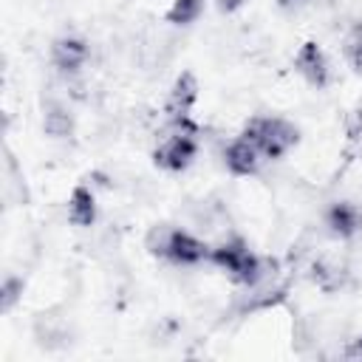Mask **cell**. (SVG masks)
I'll use <instances>...</instances> for the list:
<instances>
[{
	"instance_id": "1",
	"label": "cell",
	"mask_w": 362,
	"mask_h": 362,
	"mask_svg": "<svg viewBox=\"0 0 362 362\" xmlns=\"http://www.w3.org/2000/svg\"><path fill=\"white\" fill-rule=\"evenodd\" d=\"M240 136H246L260 150L263 158H272L274 161V158H283L288 150L297 147L300 127L294 122L283 119V116H252L243 124Z\"/></svg>"
},
{
	"instance_id": "2",
	"label": "cell",
	"mask_w": 362,
	"mask_h": 362,
	"mask_svg": "<svg viewBox=\"0 0 362 362\" xmlns=\"http://www.w3.org/2000/svg\"><path fill=\"white\" fill-rule=\"evenodd\" d=\"M198 156V130H173L156 150L153 164L164 173H184Z\"/></svg>"
},
{
	"instance_id": "3",
	"label": "cell",
	"mask_w": 362,
	"mask_h": 362,
	"mask_svg": "<svg viewBox=\"0 0 362 362\" xmlns=\"http://www.w3.org/2000/svg\"><path fill=\"white\" fill-rule=\"evenodd\" d=\"M322 226L337 240H351L362 235V206L354 201H331L322 209Z\"/></svg>"
},
{
	"instance_id": "4",
	"label": "cell",
	"mask_w": 362,
	"mask_h": 362,
	"mask_svg": "<svg viewBox=\"0 0 362 362\" xmlns=\"http://www.w3.org/2000/svg\"><path fill=\"white\" fill-rule=\"evenodd\" d=\"M90 57V45L76 34H62L51 42V65L62 76H76Z\"/></svg>"
},
{
	"instance_id": "5",
	"label": "cell",
	"mask_w": 362,
	"mask_h": 362,
	"mask_svg": "<svg viewBox=\"0 0 362 362\" xmlns=\"http://www.w3.org/2000/svg\"><path fill=\"white\" fill-rule=\"evenodd\" d=\"M294 71L311 85V88H325L331 82V62L322 51L320 42L314 40H305L297 54H294Z\"/></svg>"
},
{
	"instance_id": "6",
	"label": "cell",
	"mask_w": 362,
	"mask_h": 362,
	"mask_svg": "<svg viewBox=\"0 0 362 362\" xmlns=\"http://www.w3.org/2000/svg\"><path fill=\"white\" fill-rule=\"evenodd\" d=\"M198 102V79L192 71H181L173 82V88L167 90V99H164V116L167 122H184L189 119V110L192 105Z\"/></svg>"
},
{
	"instance_id": "7",
	"label": "cell",
	"mask_w": 362,
	"mask_h": 362,
	"mask_svg": "<svg viewBox=\"0 0 362 362\" xmlns=\"http://www.w3.org/2000/svg\"><path fill=\"white\" fill-rule=\"evenodd\" d=\"M209 243L195 238L192 232L175 226L173 232V240H170V249H167V260L175 263V266H198L204 260H209Z\"/></svg>"
},
{
	"instance_id": "8",
	"label": "cell",
	"mask_w": 362,
	"mask_h": 362,
	"mask_svg": "<svg viewBox=\"0 0 362 362\" xmlns=\"http://www.w3.org/2000/svg\"><path fill=\"white\" fill-rule=\"evenodd\" d=\"M260 150L246 139V136H238L226 144L223 150V167L232 173V175H255L260 170Z\"/></svg>"
},
{
	"instance_id": "9",
	"label": "cell",
	"mask_w": 362,
	"mask_h": 362,
	"mask_svg": "<svg viewBox=\"0 0 362 362\" xmlns=\"http://www.w3.org/2000/svg\"><path fill=\"white\" fill-rule=\"evenodd\" d=\"M74 130H76V119L62 102L42 105V133L48 139H71Z\"/></svg>"
},
{
	"instance_id": "10",
	"label": "cell",
	"mask_w": 362,
	"mask_h": 362,
	"mask_svg": "<svg viewBox=\"0 0 362 362\" xmlns=\"http://www.w3.org/2000/svg\"><path fill=\"white\" fill-rule=\"evenodd\" d=\"M308 272H311L314 286L322 288L325 294H334V291H339L348 283V266L345 263H337V260H328V257L311 260Z\"/></svg>"
},
{
	"instance_id": "11",
	"label": "cell",
	"mask_w": 362,
	"mask_h": 362,
	"mask_svg": "<svg viewBox=\"0 0 362 362\" xmlns=\"http://www.w3.org/2000/svg\"><path fill=\"white\" fill-rule=\"evenodd\" d=\"M68 221L74 226H82V229L93 226V221H96V195H93L90 187L79 184V187L71 189V195H68Z\"/></svg>"
},
{
	"instance_id": "12",
	"label": "cell",
	"mask_w": 362,
	"mask_h": 362,
	"mask_svg": "<svg viewBox=\"0 0 362 362\" xmlns=\"http://www.w3.org/2000/svg\"><path fill=\"white\" fill-rule=\"evenodd\" d=\"M204 14V0H173V6L167 8L164 20L170 25H192L198 17Z\"/></svg>"
},
{
	"instance_id": "13",
	"label": "cell",
	"mask_w": 362,
	"mask_h": 362,
	"mask_svg": "<svg viewBox=\"0 0 362 362\" xmlns=\"http://www.w3.org/2000/svg\"><path fill=\"white\" fill-rule=\"evenodd\" d=\"M173 232H175L173 223H156V226H150L147 235H144V249H147L153 257L167 260V249H170Z\"/></svg>"
},
{
	"instance_id": "14",
	"label": "cell",
	"mask_w": 362,
	"mask_h": 362,
	"mask_svg": "<svg viewBox=\"0 0 362 362\" xmlns=\"http://www.w3.org/2000/svg\"><path fill=\"white\" fill-rule=\"evenodd\" d=\"M342 57H345V62L356 74H362V23H354L351 31L345 34V40H342Z\"/></svg>"
},
{
	"instance_id": "15",
	"label": "cell",
	"mask_w": 362,
	"mask_h": 362,
	"mask_svg": "<svg viewBox=\"0 0 362 362\" xmlns=\"http://www.w3.org/2000/svg\"><path fill=\"white\" fill-rule=\"evenodd\" d=\"M23 291H25V280L20 274H6L0 283V311L8 314L23 300Z\"/></svg>"
},
{
	"instance_id": "16",
	"label": "cell",
	"mask_w": 362,
	"mask_h": 362,
	"mask_svg": "<svg viewBox=\"0 0 362 362\" xmlns=\"http://www.w3.org/2000/svg\"><path fill=\"white\" fill-rule=\"evenodd\" d=\"M274 3H277V8L286 11V14H300V11H305V8H311V6H317V3H322V0H274Z\"/></svg>"
},
{
	"instance_id": "17",
	"label": "cell",
	"mask_w": 362,
	"mask_h": 362,
	"mask_svg": "<svg viewBox=\"0 0 362 362\" xmlns=\"http://www.w3.org/2000/svg\"><path fill=\"white\" fill-rule=\"evenodd\" d=\"M342 356L345 359H362V334L354 337V339H348V345L342 348Z\"/></svg>"
},
{
	"instance_id": "18",
	"label": "cell",
	"mask_w": 362,
	"mask_h": 362,
	"mask_svg": "<svg viewBox=\"0 0 362 362\" xmlns=\"http://www.w3.org/2000/svg\"><path fill=\"white\" fill-rule=\"evenodd\" d=\"M243 3H246V0H215V6H218L221 14H235Z\"/></svg>"
}]
</instances>
